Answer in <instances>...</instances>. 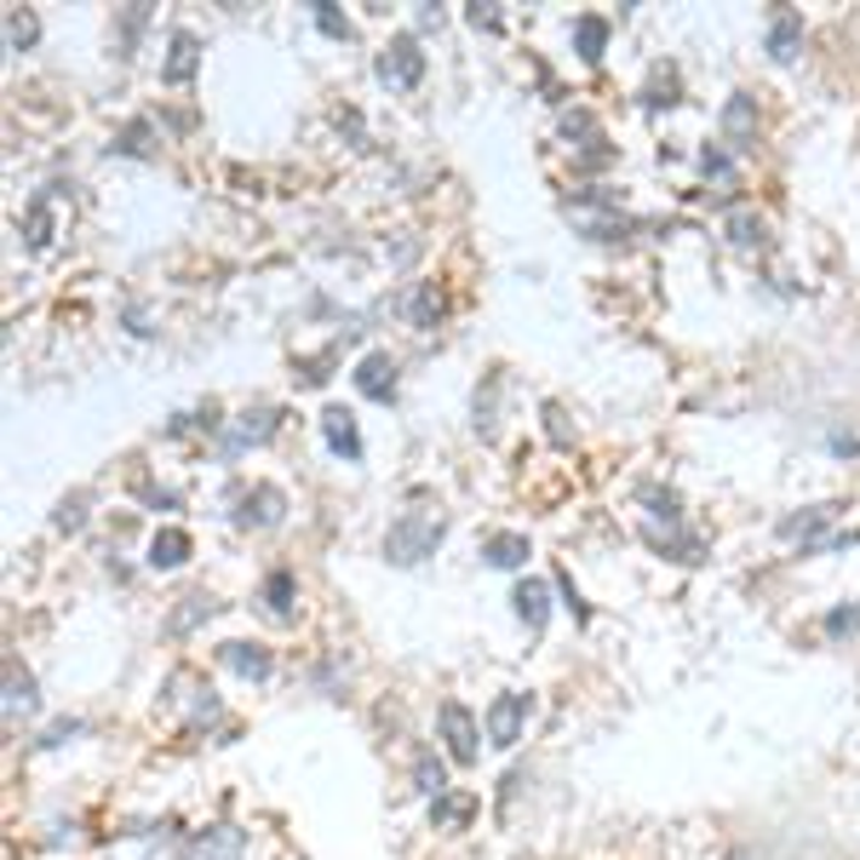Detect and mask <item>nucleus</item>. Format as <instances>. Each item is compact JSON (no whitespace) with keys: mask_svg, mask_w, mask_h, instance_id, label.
Returning a JSON list of instances; mask_svg holds the SVG:
<instances>
[{"mask_svg":"<svg viewBox=\"0 0 860 860\" xmlns=\"http://www.w3.org/2000/svg\"><path fill=\"white\" fill-rule=\"evenodd\" d=\"M264 602H270V614H275V620H293V602H298V579H293V568H270V574H264Z\"/></svg>","mask_w":860,"mask_h":860,"instance_id":"nucleus-25","label":"nucleus"},{"mask_svg":"<svg viewBox=\"0 0 860 860\" xmlns=\"http://www.w3.org/2000/svg\"><path fill=\"white\" fill-rule=\"evenodd\" d=\"M87 505H92L87 488H75V494L58 499V511H53V528H58V534H81V528H87Z\"/></svg>","mask_w":860,"mask_h":860,"instance_id":"nucleus-29","label":"nucleus"},{"mask_svg":"<svg viewBox=\"0 0 860 860\" xmlns=\"http://www.w3.org/2000/svg\"><path fill=\"white\" fill-rule=\"evenodd\" d=\"M190 551H195V545H190L184 528H161V534L149 540V556H144V563L156 568V574H172V568H184V563H190Z\"/></svg>","mask_w":860,"mask_h":860,"instance_id":"nucleus-16","label":"nucleus"},{"mask_svg":"<svg viewBox=\"0 0 860 860\" xmlns=\"http://www.w3.org/2000/svg\"><path fill=\"white\" fill-rule=\"evenodd\" d=\"M138 494H144V505H156V511H172V505H179L172 488H138Z\"/></svg>","mask_w":860,"mask_h":860,"instance_id":"nucleus-38","label":"nucleus"},{"mask_svg":"<svg viewBox=\"0 0 860 860\" xmlns=\"http://www.w3.org/2000/svg\"><path fill=\"white\" fill-rule=\"evenodd\" d=\"M442 540H448V522L437 511H401L385 528V563L391 568H419L425 556H437Z\"/></svg>","mask_w":860,"mask_h":860,"instance_id":"nucleus-1","label":"nucleus"},{"mask_svg":"<svg viewBox=\"0 0 860 860\" xmlns=\"http://www.w3.org/2000/svg\"><path fill=\"white\" fill-rule=\"evenodd\" d=\"M528 556H534L528 534H488V540H483V563H488V568H505V574H511V568L528 563Z\"/></svg>","mask_w":860,"mask_h":860,"instance_id":"nucleus-20","label":"nucleus"},{"mask_svg":"<svg viewBox=\"0 0 860 860\" xmlns=\"http://www.w3.org/2000/svg\"><path fill=\"white\" fill-rule=\"evenodd\" d=\"M408 321L419 327V333H430V327L442 321V293H437V282H414V293H408Z\"/></svg>","mask_w":860,"mask_h":860,"instance_id":"nucleus-27","label":"nucleus"},{"mask_svg":"<svg viewBox=\"0 0 860 860\" xmlns=\"http://www.w3.org/2000/svg\"><path fill=\"white\" fill-rule=\"evenodd\" d=\"M35 41H41V18L23 12V7H12V12H7V46H12V53H30Z\"/></svg>","mask_w":860,"mask_h":860,"instance_id":"nucleus-30","label":"nucleus"},{"mask_svg":"<svg viewBox=\"0 0 860 860\" xmlns=\"http://www.w3.org/2000/svg\"><path fill=\"white\" fill-rule=\"evenodd\" d=\"M41 712V694H35V677L30 666L7 654V728H18V717H35Z\"/></svg>","mask_w":860,"mask_h":860,"instance_id":"nucleus-12","label":"nucleus"},{"mask_svg":"<svg viewBox=\"0 0 860 860\" xmlns=\"http://www.w3.org/2000/svg\"><path fill=\"white\" fill-rule=\"evenodd\" d=\"M723 236L735 241L740 252H757V247H769V218L757 213V207H735L723 218Z\"/></svg>","mask_w":860,"mask_h":860,"instance_id":"nucleus-17","label":"nucleus"},{"mask_svg":"<svg viewBox=\"0 0 860 860\" xmlns=\"http://www.w3.org/2000/svg\"><path fill=\"white\" fill-rule=\"evenodd\" d=\"M855 631H860V602H849V609H831V614H826V637H831V643L855 637Z\"/></svg>","mask_w":860,"mask_h":860,"instance_id":"nucleus-33","label":"nucleus"},{"mask_svg":"<svg viewBox=\"0 0 860 860\" xmlns=\"http://www.w3.org/2000/svg\"><path fill=\"white\" fill-rule=\"evenodd\" d=\"M763 46H769V58H774V64H797V53H803V12L774 7V12H769V35H763Z\"/></svg>","mask_w":860,"mask_h":860,"instance_id":"nucleus-9","label":"nucleus"},{"mask_svg":"<svg viewBox=\"0 0 860 860\" xmlns=\"http://www.w3.org/2000/svg\"><path fill=\"white\" fill-rule=\"evenodd\" d=\"M218 660L230 666L236 677H247V682H264V677L275 671V654H270L264 643H224Z\"/></svg>","mask_w":860,"mask_h":860,"instance_id":"nucleus-13","label":"nucleus"},{"mask_svg":"<svg viewBox=\"0 0 860 860\" xmlns=\"http://www.w3.org/2000/svg\"><path fill=\"white\" fill-rule=\"evenodd\" d=\"M350 378H357V391L367 401H391L396 396V357H391V350H367Z\"/></svg>","mask_w":860,"mask_h":860,"instance_id":"nucleus-10","label":"nucleus"},{"mask_svg":"<svg viewBox=\"0 0 860 860\" xmlns=\"http://www.w3.org/2000/svg\"><path fill=\"white\" fill-rule=\"evenodd\" d=\"M831 453H860V437H844V430H831Z\"/></svg>","mask_w":860,"mask_h":860,"instance_id":"nucleus-40","label":"nucleus"},{"mask_svg":"<svg viewBox=\"0 0 860 860\" xmlns=\"http://www.w3.org/2000/svg\"><path fill=\"white\" fill-rule=\"evenodd\" d=\"M471 23H476V30H499V12H494V7H483V0H476V7H471Z\"/></svg>","mask_w":860,"mask_h":860,"instance_id":"nucleus-39","label":"nucleus"},{"mask_svg":"<svg viewBox=\"0 0 860 860\" xmlns=\"http://www.w3.org/2000/svg\"><path fill=\"white\" fill-rule=\"evenodd\" d=\"M321 437H327V448H333V453H344V460H362V430H357V419H350L344 408H327L321 414Z\"/></svg>","mask_w":860,"mask_h":860,"instance_id":"nucleus-19","label":"nucleus"},{"mask_svg":"<svg viewBox=\"0 0 860 860\" xmlns=\"http://www.w3.org/2000/svg\"><path fill=\"white\" fill-rule=\"evenodd\" d=\"M110 156H133V161H149V156H156V121H149V115L126 121L121 133H115V144H110Z\"/></svg>","mask_w":860,"mask_h":860,"instance_id":"nucleus-22","label":"nucleus"},{"mask_svg":"<svg viewBox=\"0 0 860 860\" xmlns=\"http://www.w3.org/2000/svg\"><path fill=\"white\" fill-rule=\"evenodd\" d=\"M494 414H499V373L488 378V391H476V401H471V425H476V430H494Z\"/></svg>","mask_w":860,"mask_h":860,"instance_id":"nucleus-31","label":"nucleus"},{"mask_svg":"<svg viewBox=\"0 0 860 860\" xmlns=\"http://www.w3.org/2000/svg\"><path fill=\"white\" fill-rule=\"evenodd\" d=\"M75 735H87V723H81V717H64V723L46 728V735H41L35 746H64V740H75Z\"/></svg>","mask_w":860,"mask_h":860,"instance_id":"nucleus-36","label":"nucleus"},{"mask_svg":"<svg viewBox=\"0 0 860 860\" xmlns=\"http://www.w3.org/2000/svg\"><path fill=\"white\" fill-rule=\"evenodd\" d=\"M275 425H282V414H275L270 401H259V408H241V414H236V425L224 430L218 453H224V460H236V453H247V448L270 442V437H275Z\"/></svg>","mask_w":860,"mask_h":860,"instance_id":"nucleus-5","label":"nucleus"},{"mask_svg":"<svg viewBox=\"0 0 860 860\" xmlns=\"http://www.w3.org/2000/svg\"><path fill=\"white\" fill-rule=\"evenodd\" d=\"M511 609H517V620L528 631H545V620H551V586H545V579H517Z\"/></svg>","mask_w":860,"mask_h":860,"instance_id":"nucleus-15","label":"nucleus"},{"mask_svg":"<svg viewBox=\"0 0 860 860\" xmlns=\"http://www.w3.org/2000/svg\"><path fill=\"white\" fill-rule=\"evenodd\" d=\"M53 195H58V190L46 184V190L30 201V213H23V247H30V252H46V247H53Z\"/></svg>","mask_w":860,"mask_h":860,"instance_id":"nucleus-18","label":"nucleus"},{"mask_svg":"<svg viewBox=\"0 0 860 860\" xmlns=\"http://www.w3.org/2000/svg\"><path fill=\"white\" fill-rule=\"evenodd\" d=\"M247 855V831L241 826H207L184 844V860H241Z\"/></svg>","mask_w":860,"mask_h":860,"instance_id":"nucleus-8","label":"nucleus"},{"mask_svg":"<svg viewBox=\"0 0 860 860\" xmlns=\"http://www.w3.org/2000/svg\"><path fill=\"white\" fill-rule=\"evenodd\" d=\"M574 53L586 58V64H597L602 53H609V18H602V12H579L574 18Z\"/></svg>","mask_w":860,"mask_h":860,"instance_id":"nucleus-21","label":"nucleus"},{"mask_svg":"<svg viewBox=\"0 0 860 860\" xmlns=\"http://www.w3.org/2000/svg\"><path fill=\"white\" fill-rule=\"evenodd\" d=\"M528 712H534V700H528L522 689H505L488 712H483V728H488V740L499 746V751H511L517 740H522V728H528Z\"/></svg>","mask_w":860,"mask_h":860,"instance_id":"nucleus-4","label":"nucleus"},{"mask_svg":"<svg viewBox=\"0 0 860 860\" xmlns=\"http://www.w3.org/2000/svg\"><path fill=\"white\" fill-rule=\"evenodd\" d=\"M563 138H574V149L586 156V149H597V144H609L602 138V126H597V115L591 110H563Z\"/></svg>","mask_w":860,"mask_h":860,"instance_id":"nucleus-28","label":"nucleus"},{"mask_svg":"<svg viewBox=\"0 0 860 860\" xmlns=\"http://www.w3.org/2000/svg\"><path fill=\"white\" fill-rule=\"evenodd\" d=\"M195 69H201V41H195V30H172V35H167V58H161V81H167V87H190Z\"/></svg>","mask_w":860,"mask_h":860,"instance_id":"nucleus-7","label":"nucleus"},{"mask_svg":"<svg viewBox=\"0 0 860 860\" xmlns=\"http://www.w3.org/2000/svg\"><path fill=\"white\" fill-rule=\"evenodd\" d=\"M437 735H442L448 757H453L460 769H471L476 757H483V746H476V740H483V728H476V717H471L465 700H442V705H437Z\"/></svg>","mask_w":860,"mask_h":860,"instance_id":"nucleus-2","label":"nucleus"},{"mask_svg":"<svg viewBox=\"0 0 860 860\" xmlns=\"http://www.w3.org/2000/svg\"><path fill=\"white\" fill-rule=\"evenodd\" d=\"M373 75L396 92H414L425 81V53H419V35H396L385 53L373 58Z\"/></svg>","mask_w":860,"mask_h":860,"instance_id":"nucleus-3","label":"nucleus"},{"mask_svg":"<svg viewBox=\"0 0 860 860\" xmlns=\"http://www.w3.org/2000/svg\"><path fill=\"white\" fill-rule=\"evenodd\" d=\"M414 787H419L430 803H437L442 792H453V787H448V769H442V757L430 751V746H419V751H414Z\"/></svg>","mask_w":860,"mask_h":860,"instance_id":"nucleus-24","label":"nucleus"},{"mask_svg":"<svg viewBox=\"0 0 860 860\" xmlns=\"http://www.w3.org/2000/svg\"><path fill=\"white\" fill-rule=\"evenodd\" d=\"M126 327H133L138 339H149V333H156V327H149V310L138 305V298H133V305H126Z\"/></svg>","mask_w":860,"mask_h":860,"instance_id":"nucleus-37","label":"nucleus"},{"mask_svg":"<svg viewBox=\"0 0 860 860\" xmlns=\"http://www.w3.org/2000/svg\"><path fill=\"white\" fill-rule=\"evenodd\" d=\"M218 614V597H207V591H190L179 609L167 614V637H190V631L201 625V620H213Z\"/></svg>","mask_w":860,"mask_h":860,"instance_id":"nucleus-23","label":"nucleus"},{"mask_svg":"<svg viewBox=\"0 0 860 860\" xmlns=\"http://www.w3.org/2000/svg\"><path fill=\"white\" fill-rule=\"evenodd\" d=\"M700 172H705V179H728V172H735V161H728V149L705 144V149H700Z\"/></svg>","mask_w":860,"mask_h":860,"instance_id":"nucleus-35","label":"nucleus"},{"mask_svg":"<svg viewBox=\"0 0 860 860\" xmlns=\"http://www.w3.org/2000/svg\"><path fill=\"white\" fill-rule=\"evenodd\" d=\"M144 23H149V7H126V12H121V58H133Z\"/></svg>","mask_w":860,"mask_h":860,"instance_id":"nucleus-32","label":"nucleus"},{"mask_svg":"<svg viewBox=\"0 0 860 860\" xmlns=\"http://www.w3.org/2000/svg\"><path fill=\"white\" fill-rule=\"evenodd\" d=\"M316 30L333 35V41H350V18H339L333 0H316Z\"/></svg>","mask_w":860,"mask_h":860,"instance_id":"nucleus-34","label":"nucleus"},{"mask_svg":"<svg viewBox=\"0 0 860 860\" xmlns=\"http://www.w3.org/2000/svg\"><path fill=\"white\" fill-rule=\"evenodd\" d=\"M471 815H476V797L471 792H442L437 803H430V826H442V831H460Z\"/></svg>","mask_w":860,"mask_h":860,"instance_id":"nucleus-26","label":"nucleus"},{"mask_svg":"<svg viewBox=\"0 0 860 860\" xmlns=\"http://www.w3.org/2000/svg\"><path fill=\"white\" fill-rule=\"evenodd\" d=\"M838 511H844V505H831V499H821V505H803V511L780 517V540H797L803 551H815V545H821V528H831V522H838Z\"/></svg>","mask_w":860,"mask_h":860,"instance_id":"nucleus-6","label":"nucleus"},{"mask_svg":"<svg viewBox=\"0 0 860 860\" xmlns=\"http://www.w3.org/2000/svg\"><path fill=\"white\" fill-rule=\"evenodd\" d=\"M287 511V494L275 488V483H259V488H247L241 494V511H236V528H275Z\"/></svg>","mask_w":860,"mask_h":860,"instance_id":"nucleus-11","label":"nucleus"},{"mask_svg":"<svg viewBox=\"0 0 860 860\" xmlns=\"http://www.w3.org/2000/svg\"><path fill=\"white\" fill-rule=\"evenodd\" d=\"M723 144H735V149H751L757 144V98L735 92L723 104Z\"/></svg>","mask_w":860,"mask_h":860,"instance_id":"nucleus-14","label":"nucleus"}]
</instances>
